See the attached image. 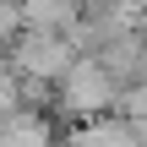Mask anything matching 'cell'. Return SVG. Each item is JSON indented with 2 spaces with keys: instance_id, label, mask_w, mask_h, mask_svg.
Masks as SVG:
<instances>
[{
  "instance_id": "cell-3",
  "label": "cell",
  "mask_w": 147,
  "mask_h": 147,
  "mask_svg": "<svg viewBox=\"0 0 147 147\" xmlns=\"http://www.w3.org/2000/svg\"><path fill=\"white\" fill-rule=\"evenodd\" d=\"M60 147H136V120L125 115H98V120H82L76 131H65Z\"/></svg>"
},
{
  "instance_id": "cell-2",
  "label": "cell",
  "mask_w": 147,
  "mask_h": 147,
  "mask_svg": "<svg viewBox=\"0 0 147 147\" xmlns=\"http://www.w3.org/2000/svg\"><path fill=\"white\" fill-rule=\"evenodd\" d=\"M5 55H11V65H16L22 76H38V82H60V76L82 60V49H76L65 33H44V27H27Z\"/></svg>"
},
{
  "instance_id": "cell-1",
  "label": "cell",
  "mask_w": 147,
  "mask_h": 147,
  "mask_svg": "<svg viewBox=\"0 0 147 147\" xmlns=\"http://www.w3.org/2000/svg\"><path fill=\"white\" fill-rule=\"evenodd\" d=\"M120 93H125V82H115L98 55H82V60L60 76V115H71V120L120 115Z\"/></svg>"
}]
</instances>
